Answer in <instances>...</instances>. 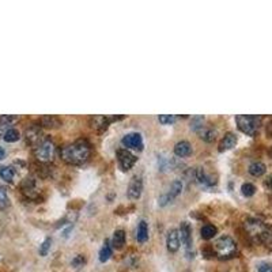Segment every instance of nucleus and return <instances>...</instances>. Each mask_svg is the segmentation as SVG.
Instances as JSON below:
<instances>
[{
	"instance_id": "obj_1",
	"label": "nucleus",
	"mask_w": 272,
	"mask_h": 272,
	"mask_svg": "<svg viewBox=\"0 0 272 272\" xmlns=\"http://www.w3.org/2000/svg\"><path fill=\"white\" fill-rule=\"evenodd\" d=\"M91 147L86 140H76L60 150V157L68 165H82L89 159Z\"/></svg>"
},
{
	"instance_id": "obj_2",
	"label": "nucleus",
	"mask_w": 272,
	"mask_h": 272,
	"mask_svg": "<svg viewBox=\"0 0 272 272\" xmlns=\"http://www.w3.org/2000/svg\"><path fill=\"white\" fill-rule=\"evenodd\" d=\"M245 229L249 233V236L258 243H267L272 236L271 230L267 225L258 219H248L245 222Z\"/></svg>"
},
{
	"instance_id": "obj_3",
	"label": "nucleus",
	"mask_w": 272,
	"mask_h": 272,
	"mask_svg": "<svg viewBox=\"0 0 272 272\" xmlns=\"http://www.w3.org/2000/svg\"><path fill=\"white\" fill-rule=\"evenodd\" d=\"M213 249L219 259H232L237 253V244L232 237L223 236L215 241Z\"/></svg>"
},
{
	"instance_id": "obj_4",
	"label": "nucleus",
	"mask_w": 272,
	"mask_h": 272,
	"mask_svg": "<svg viewBox=\"0 0 272 272\" xmlns=\"http://www.w3.org/2000/svg\"><path fill=\"white\" fill-rule=\"evenodd\" d=\"M236 123L238 129L248 136H255L258 134L260 117L258 116H248V114H238L236 116Z\"/></svg>"
},
{
	"instance_id": "obj_5",
	"label": "nucleus",
	"mask_w": 272,
	"mask_h": 272,
	"mask_svg": "<svg viewBox=\"0 0 272 272\" xmlns=\"http://www.w3.org/2000/svg\"><path fill=\"white\" fill-rule=\"evenodd\" d=\"M54 143L49 139H44L40 144H37L34 147L35 158L40 162H52L54 158Z\"/></svg>"
},
{
	"instance_id": "obj_6",
	"label": "nucleus",
	"mask_w": 272,
	"mask_h": 272,
	"mask_svg": "<svg viewBox=\"0 0 272 272\" xmlns=\"http://www.w3.org/2000/svg\"><path fill=\"white\" fill-rule=\"evenodd\" d=\"M178 236H180V243L183 244L185 248V255L187 258L191 259L195 258V252H193V240H192V229L189 226L188 222H183L178 230Z\"/></svg>"
},
{
	"instance_id": "obj_7",
	"label": "nucleus",
	"mask_w": 272,
	"mask_h": 272,
	"mask_svg": "<svg viewBox=\"0 0 272 272\" xmlns=\"http://www.w3.org/2000/svg\"><path fill=\"white\" fill-rule=\"evenodd\" d=\"M183 192V181H180V180H176L172 183L170 185V189H169L168 193H165L162 195L161 198L158 199V204L161 207H165L166 204H169L172 200L177 198L180 193Z\"/></svg>"
},
{
	"instance_id": "obj_8",
	"label": "nucleus",
	"mask_w": 272,
	"mask_h": 272,
	"mask_svg": "<svg viewBox=\"0 0 272 272\" xmlns=\"http://www.w3.org/2000/svg\"><path fill=\"white\" fill-rule=\"evenodd\" d=\"M124 147L127 149H134V150H143V138L142 135L138 134V132H131V134H127L121 140Z\"/></svg>"
},
{
	"instance_id": "obj_9",
	"label": "nucleus",
	"mask_w": 272,
	"mask_h": 272,
	"mask_svg": "<svg viewBox=\"0 0 272 272\" xmlns=\"http://www.w3.org/2000/svg\"><path fill=\"white\" fill-rule=\"evenodd\" d=\"M117 159H119L120 168L123 170H129L138 161V158L135 157L134 154L129 153L127 149H121L117 151Z\"/></svg>"
},
{
	"instance_id": "obj_10",
	"label": "nucleus",
	"mask_w": 272,
	"mask_h": 272,
	"mask_svg": "<svg viewBox=\"0 0 272 272\" xmlns=\"http://www.w3.org/2000/svg\"><path fill=\"white\" fill-rule=\"evenodd\" d=\"M142 191H143V181H142V178L138 177V176H135L131 180V183L128 185V196L129 199H132V200H138L140 196H142Z\"/></svg>"
},
{
	"instance_id": "obj_11",
	"label": "nucleus",
	"mask_w": 272,
	"mask_h": 272,
	"mask_svg": "<svg viewBox=\"0 0 272 272\" xmlns=\"http://www.w3.org/2000/svg\"><path fill=\"white\" fill-rule=\"evenodd\" d=\"M22 191L29 198H37L38 193H40V188H38V184L35 181V178H26L23 184H22Z\"/></svg>"
},
{
	"instance_id": "obj_12",
	"label": "nucleus",
	"mask_w": 272,
	"mask_h": 272,
	"mask_svg": "<svg viewBox=\"0 0 272 272\" xmlns=\"http://www.w3.org/2000/svg\"><path fill=\"white\" fill-rule=\"evenodd\" d=\"M166 245H168V251L172 253H176L180 249V236H178V230L172 229L169 230L168 236H166Z\"/></svg>"
},
{
	"instance_id": "obj_13",
	"label": "nucleus",
	"mask_w": 272,
	"mask_h": 272,
	"mask_svg": "<svg viewBox=\"0 0 272 272\" xmlns=\"http://www.w3.org/2000/svg\"><path fill=\"white\" fill-rule=\"evenodd\" d=\"M237 144V136L233 134V132H228L225 135L219 143V151L223 153V151H228V150H232L233 147H236Z\"/></svg>"
},
{
	"instance_id": "obj_14",
	"label": "nucleus",
	"mask_w": 272,
	"mask_h": 272,
	"mask_svg": "<svg viewBox=\"0 0 272 272\" xmlns=\"http://www.w3.org/2000/svg\"><path fill=\"white\" fill-rule=\"evenodd\" d=\"M192 153V146L191 143H188L187 140H181L178 142L176 146H174V154L180 157V158H184V157H188Z\"/></svg>"
},
{
	"instance_id": "obj_15",
	"label": "nucleus",
	"mask_w": 272,
	"mask_h": 272,
	"mask_svg": "<svg viewBox=\"0 0 272 272\" xmlns=\"http://www.w3.org/2000/svg\"><path fill=\"white\" fill-rule=\"evenodd\" d=\"M196 132H198L200 138L203 139L204 142H208V143H211V142H214L217 139V129L211 128V127H202Z\"/></svg>"
},
{
	"instance_id": "obj_16",
	"label": "nucleus",
	"mask_w": 272,
	"mask_h": 272,
	"mask_svg": "<svg viewBox=\"0 0 272 272\" xmlns=\"http://www.w3.org/2000/svg\"><path fill=\"white\" fill-rule=\"evenodd\" d=\"M196 178L199 180V183L203 184L206 187H214L217 184V180L211 177V176H208L203 168H198V170H196Z\"/></svg>"
},
{
	"instance_id": "obj_17",
	"label": "nucleus",
	"mask_w": 272,
	"mask_h": 272,
	"mask_svg": "<svg viewBox=\"0 0 272 272\" xmlns=\"http://www.w3.org/2000/svg\"><path fill=\"white\" fill-rule=\"evenodd\" d=\"M26 138H27V142H30L31 144H40L42 140V134H41L40 128H37V127H33V128H30L26 131Z\"/></svg>"
},
{
	"instance_id": "obj_18",
	"label": "nucleus",
	"mask_w": 272,
	"mask_h": 272,
	"mask_svg": "<svg viewBox=\"0 0 272 272\" xmlns=\"http://www.w3.org/2000/svg\"><path fill=\"white\" fill-rule=\"evenodd\" d=\"M136 240L139 243H146L149 240V226L146 221H140L138 226V233H136Z\"/></svg>"
},
{
	"instance_id": "obj_19",
	"label": "nucleus",
	"mask_w": 272,
	"mask_h": 272,
	"mask_svg": "<svg viewBox=\"0 0 272 272\" xmlns=\"http://www.w3.org/2000/svg\"><path fill=\"white\" fill-rule=\"evenodd\" d=\"M248 172L252 174V176H255V177H260V176H263V174L267 172V166L263 162H253L249 166V169H248Z\"/></svg>"
},
{
	"instance_id": "obj_20",
	"label": "nucleus",
	"mask_w": 272,
	"mask_h": 272,
	"mask_svg": "<svg viewBox=\"0 0 272 272\" xmlns=\"http://www.w3.org/2000/svg\"><path fill=\"white\" fill-rule=\"evenodd\" d=\"M112 253H113V251H112V245H110V243L106 240L104 244V247L101 248V251H99V262L101 263L108 262L109 259L112 258Z\"/></svg>"
},
{
	"instance_id": "obj_21",
	"label": "nucleus",
	"mask_w": 272,
	"mask_h": 272,
	"mask_svg": "<svg viewBox=\"0 0 272 272\" xmlns=\"http://www.w3.org/2000/svg\"><path fill=\"white\" fill-rule=\"evenodd\" d=\"M125 244V232L124 230H116L113 234V240H112V245L116 249H121Z\"/></svg>"
},
{
	"instance_id": "obj_22",
	"label": "nucleus",
	"mask_w": 272,
	"mask_h": 272,
	"mask_svg": "<svg viewBox=\"0 0 272 272\" xmlns=\"http://www.w3.org/2000/svg\"><path fill=\"white\" fill-rule=\"evenodd\" d=\"M14 176L15 170L12 166H0V177L3 178L5 183H12Z\"/></svg>"
},
{
	"instance_id": "obj_23",
	"label": "nucleus",
	"mask_w": 272,
	"mask_h": 272,
	"mask_svg": "<svg viewBox=\"0 0 272 272\" xmlns=\"http://www.w3.org/2000/svg\"><path fill=\"white\" fill-rule=\"evenodd\" d=\"M218 229L214 226V225H204L202 230H200V234H202V237L204 240H211L217 236Z\"/></svg>"
},
{
	"instance_id": "obj_24",
	"label": "nucleus",
	"mask_w": 272,
	"mask_h": 272,
	"mask_svg": "<svg viewBox=\"0 0 272 272\" xmlns=\"http://www.w3.org/2000/svg\"><path fill=\"white\" fill-rule=\"evenodd\" d=\"M19 138H20L19 131L15 128H10L7 132H5L4 136H3L4 142H7V143H14V142H16V140H19Z\"/></svg>"
},
{
	"instance_id": "obj_25",
	"label": "nucleus",
	"mask_w": 272,
	"mask_h": 272,
	"mask_svg": "<svg viewBox=\"0 0 272 272\" xmlns=\"http://www.w3.org/2000/svg\"><path fill=\"white\" fill-rule=\"evenodd\" d=\"M41 123L44 124L45 127H49V128H56L60 125V120L54 116H45L41 120Z\"/></svg>"
},
{
	"instance_id": "obj_26",
	"label": "nucleus",
	"mask_w": 272,
	"mask_h": 272,
	"mask_svg": "<svg viewBox=\"0 0 272 272\" xmlns=\"http://www.w3.org/2000/svg\"><path fill=\"white\" fill-rule=\"evenodd\" d=\"M109 121H110V120H109L108 117H104V116H97V117H94V120H93V127H95V128L106 129Z\"/></svg>"
},
{
	"instance_id": "obj_27",
	"label": "nucleus",
	"mask_w": 272,
	"mask_h": 272,
	"mask_svg": "<svg viewBox=\"0 0 272 272\" xmlns=\"http://www.w3.org/2000/svg\"><path fill=\"white\" fill-rule=\"evenodd\" d=\"M10 206V198L3 185H0V208H7Z\"/></svg>"
},
{
	"instance_id": "obj_28",
	"label": "nucleus",
	"mask_w": 272,
	"mask_h": 272,
	"mask_svg": "<svg viewBox=\"0 0 272 272\" xmlns=\"http://www.w3.org/2000/svg\"><path fill=\"white\" fill-rule=\"evenodd\" d=\"M241 192H243V195L245 198H251V196H253L255 192H256V187L251 183H245L243 184V187H241Z\"/></svg>"
},
{
	"instance_id": "obj_29",
	"label": "nucleus",
	"mask_w": 272,
	"mask_h": 272,
	"mask_svg": "<svg viewBox=\"0 0 272 272\" xmlns=\"http://www.w3.org/2000/svg\"><path fill=\"white\" fill-rule=\"evenodd\" d=\"M50 245H52V240H50V238H46L44 243L41 244L40 251H38V252H40V255L42 256V258L48 255V252H49V249H50Z\"/></svg>"
},
{
	"instance_id": "obj_30",
	"label": "nucleus",
	"mask_w": 272,
	"mask_h": 272,
	"mask_svg": "<svg viewBox=\"0 0 272 272\" xmlns=\"http://www.w3.org/2000/svg\"><path fill=\"white\" fill-rule=\"evenodd\" d=\"M159 123L162 124H173L176 120H177V117L176 116H173V114H161L158 117Z\"/></svg>"
},
{
	"instance_id": "obj_31",
	"label": "nucleus",
	"mask_w": 272,
	"mask_h": 272,
	"mask_svg": "<svg viewBox=\"0 0 272 272\" xmlns=\"http://www.w3.org/2000/svg\"><path fill=\"white\" fill-rule=\"evenodd\" d=\"M203 121H204V117H202V116L193 117L192 124H191V128L195 129V131H198L199 128H202V127H203Z\"/></svg>"
},
{
	"instance_id": "obj_32",
	"label": "nucleus",
	"mask_w": 272,
	"mask_h": 272,
	"mask_svg": "<svg viewBox=\"0 0 272 272\" xmlns=\"http://www.w3.org/2000/svg\"><path fill=\"white\" fill-rule=\"evenodd\" d=\"M84 263H86V260H84V258L82 256V255H78V256H75L74 259H72V267L75 268H80V267H83L84 266Z\"/></svg>"
},
{
	"instance_id": "obj_33",
	"label": "nucleus",
	"mask_w": 272,
	"mask_h": 272,
	"mask_svg": "<svg viewBox=\"0 0 272 272\" xmlns=\"http://www.w3.org/2000/svg\"><path fill=\"white\" fill-rule=\"evenodd\" d=\"M18 120V117L16 116H1L0 117V121H3V123H7V124H11L12 125V123H15Z\"/></svg>"
},
{
	"instance_id": "obj_34",
	"label": "nucleus",
	"mask_w": 272,
	"mask_h": 272,
	"mask_svg": "<svg viewBox=\"0 0 272 272\" xmlns=\"http://www.w3.org/2000/svg\"><path fill=\"white\" fill-rule=\"evenodd\" d=\"M11 128V124L3 123V121H0V136H4V134Z\"/></svg>"
},
{
	"instance_id": "obj_35",
	"label": "nucleus",
	"mask_w": 272,
	"mask_h": 272,
	"mask_svg": "<svg viewBox=\"0 0 272 272\" xmlns=\"http://www.w3.org/2000/svg\"><path fill=\"white\" fill-rule=\"evenodd\" d=\"M272 264H268V263H263V264H260L258 267V271L259 272H268L270 271V268H271Z\"/></svg>"
},
{
	"instance_id": "obj_36",
	"label": "nucleus",
	"mask_w": 272,
	"mask_h": 272,
	"mask_svg": "<svg viewBox=\"0 0 272 272\" xmlns=\"http://www.w3.org/2000/svg\"><path fill=\"white\" fill-rule=\"evenodd\" d=\"M4 157H5V150L3 149V147H0V161H1V159H4Z\"/></svg>"
},
{
	"instance_id": "obj_37",
	"label": "nucleus",
	"mask_w": 272,
	"mask_h": 272,
	"mask_svg": "<svg viewBox=\"0 0 272 272\" xmlns=\"http://www.w3.org/2000/svg\"><path fill=\"white\" fill-rule=\"evenodd\" d=\"M266 184H267L268 188L272 189V174H271V176H270V177L267 178V183H266Z\"/></svg>"
}]
</instances>
